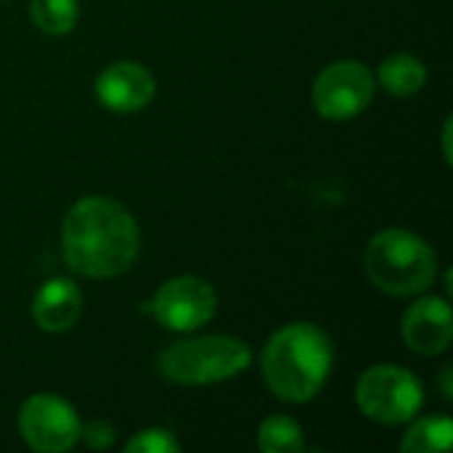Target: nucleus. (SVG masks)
I'll use <instances>...</instances> for the list:
<instances>
[{"instance_id":"18","label":"nucleus","mask_w":453,"mask_h":453,"mask_svg":"<svg viewBox=\"0 0 453 453\" xmlns=\"http://www.w3.org/2000/svg\"><path fill=\"white\" fill-rule=\"evenodd\" d=\"M443 157L451 165V119H446L443 125Z\"/></svg>"},{"instance_id":"6","label":"nucleus","mask_w":453,"mask_h":453,"mask_svg":"<svg viewBox=\"0 0 453 453\" xmlns=\"http://www.w3.org/2000/svg\"><path fill=\"white\" fill-rule=\"evenodd\" d=\"M374 98V74L361 61H334L313 82V106L324 119L345 122L358 117Z\"/></svg>"},{"instance_id":"3","label":"nucleus","mask_w":453,"mask_h":453,"mask_svg":"<svg viewBox=\"0 0 453 453\" xmlns=\"http://www.w3.org/2000/svg\"><path fill=\"white\" fill-rule=\"evenodd\" d=\"M366 273L377 289L393 297H411L435 284L438 255L417 234L403 228L380 231L366 247Z\"/></svg>"},{"instance_id":"12","label":"nucleus","mask_w":453,"mask_h":453,"mask_svg":"<svg viewBox=\"0 0 453 453\" xmlns=\"http://www.w3.org/2000/svg\"><path fill=\"white\" fill-rule=\"evenodd\" d=\"M377 80L380 85L395 96V98H409L417 96L425 82H427V69L425 64L411 56V53H393L390 58L382 61V66L377 69Z\"/></svg>"},{"instance_id":"8","label":"nucleus","mask_w":453,"mask_h":453,"mask_svg":"<svg viewBox=\"0 0 453 453\" xmlns=\"http://www.w3.org/2000/svg\"><path fill=\"white\" fill-rule=\"evenodd\" d=\"M151 311L165 329L194 332L212 321L218 311V295L212 284L199 276H178L157 289Z\"/></svg>"},{"instance_id":"19","label":"nucleus","mask_w":453,"mask_h":453,"mask_svg":"<svg viewBox=\"0 0 453 453\" xmlns=\"http://www.w3.org/2000/svg\"><path fill=\"white\" fill-rule=\"evenodd\" d=\"M451 374H453V369L451 366H446V369H443V377H441V385H443V395H446V398H451L453 393V388H451Z\"/></svg>"},{"instance_id":"5","label":"nucleus","mask_w":453,"mask_h":453,"mask_svg":"<svg viewBox=\"0 0 453 453\" xmlns=\"http://www.w3.org/2000/svg\"><path fill=\"white\" fill-rule=\"evenodd\" d=\"M356 403L380 425H406L419 414L425 388L403 366L380 364L361 374L356 385Z\"/></svg>"},{"instance_id":"11","label":"nucleus","mask_w":453,"mask_h":453,"mask_svg":"<svg viewBox=\"0 0 453 453\" xmlns=\"http://www.w3.org/2000/svg\"><path fill=\"white\" fill-rule=\"evenodd\" d=\"M82 313V292L69 279L45 281L32 300V319L42 332H69Z\"/></svg>"},{"instance_id":"15","label":"nucleus","mask_w":453,"mask_h":453,"mask_svg":"<svg viewBox=\"0 0 453 453\" xmlns=\"http://www.w3.org/2000/svg\"><path fill=\"white\" fill-rule=\"evenodd\" d=\"M29 16L45 35H66L80 16L77 0H29Z\"/></svg>"},{"instance_id":"16","label":"nucleus","mask_w":453,"mask_h":453,"mask_svg":"<svg viewBox=\"0 0 453 453\" xmlns=\"http://www.w3.org/2000/svg\"><path fill=\"white\" fill-rule=\"evenodd\" d=\"M127 453H178L180 443L167 430H143L125 443Z\"/></svg>"},{"instance_id":"4","label":"nucleus","mask_w":453,"mask_h":453,"mask_svg":"<svg viewBox=\"0 0 453 453\" xmlns=\"http://www.w3.org/2000/svg\"><path fill=\"white\" fill-rule=\"evenodd\" d=\"M252 364V350L244 340L226 334H202L167 345L159 358V374L173 385H215L226 382Z\"/></svg>"},{"instance_id":"9","label":"nucleus","mask_w":453,"mask_h":453,"mask_svg":"<svg viewBox=\"0 0 453 453\" xmlns=\"http://www.w3.org/2000/svg\"><path fill=\"white\" fill-rule=\"evenodd\" d=\"M157 93L154 74L138 61L109 64L96 80V96L101 106L114 114H133L151 104Z\"/></svg>"},{"instance_id":"13","label":"nucleus","mask_w":453,"mask_h":453,"mask_svg":"<svg viewBox=\"0 0 453 453\" xmlns=\"http://www.w3.org/2000/svg\"><path fill=\"white\" fill-rule=\"evenodd\" d=\"M453 441V422L449 417H425L417 419L403 441L401 451L403 453H443L451 449Z\"/></svg>"},{"instance_id":"10","label":"nucleus","mask_w":453,"mask_h":453,"mask_svg":"<svg viewBox=\"0 0 453 453\" xmlns=\"http://www.w3.org/2000/svg\"><path fill=\"white\" fill-rule=\"evenodd\" d=\"M403 342L419 356H441L449 350L453 340L451 305L443 297L417 300L401 324Z\"/></svg>"},{"instance_id":"17","label":"nucleus","mask_w":453,"mask_h":453,"mask_svg":"<svg viewBox=\"0 0 453 453\" xmlns=\"http://www.w3.org/2000/svg\"><path fill=\"white\" fill-rule=\"evenodd\" d=\"M80 438L85 441L88 449L104 451V449H109V446L114 443L117 433H114V425H111V422H106V419H93V422H88L85 427H80Z\"/></svg>"},{"instance_id":"7","label":"nucleus","mask_w":453,"mask_h":453,"mask_svg":"<svg viewBox=\"0 0 453 453\" xmlns=\"http://www.w3.org/2000/svg\"><path fill=\"white\" fill-rule=\"evenodd\" d=\"M80 417L58 395L37 393L19 409V433L32 451L64 453L80 441Z\"/></svg>"},{"instance_id":"14","label":"nucleus","mask_w":453,"mask_h":453,"mask_svg":"<svg viewBox=\"0 0 453 453\" xmlns=\"http://www.w3.org/2000/svg\"><path fill=\"white\" fill-rule=\"evenodd\" d=\"M257 446L265 453H300L305 451V435L292 417L276 414L260 425Z\"/></svg>"},{"instance_id":"1","label":"nucleus","mask_w":453,"mask_h":453,"mask_svg":"<svg viewBox=\"0 0 453 453\" xmlns=\"http://www.w3.org/2000/svg\"><path fill=\"white\" fill-rule=\"evenodd\" d=\"M138 250L141 231L135 218L109 196H85L64 218V260L85 279L122 276L135 263Z\"/></svg>"},{"instance_id":"2","label":"nucleus","mask_w":453,"mask_h":453,"mask_svg":"<svg viewBox=\"0 0 453 453\" xmlns=\"http://www.w3.org/2000/svg\"><path fill=\"white\" fill-rule=\"evenodd\" d=\"M268 390L287 403H305L321 393L332 372V342L316 324L295 321L273 332L260 356Z\"/></svg>"}]
</instances>
